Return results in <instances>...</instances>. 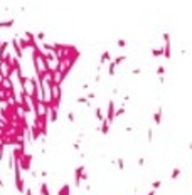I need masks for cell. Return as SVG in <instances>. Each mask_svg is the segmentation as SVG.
Segmentation results:
<instances>
[{"label": "cell", "mask_w": 192, "mask_h": 195, "mask_svg": "<svg viewBox=\"0 0 192 195\" xmlns=\"http://www.w3.org/2000/svg\"><path fill=\"white\" fill-rule=\"evenodd\" d=\"M19 165H20V170L29 172V170H31V165H32V155L31 153H24L22 158L19 160Z\"/></svg>", "instance_id": "cell-1"}, {"label": "cell", "mask_w": 192, "mask_h": 195, "mask_svg": "<svg viewBox=\"0 0 192 195\" xmlns=\"http://www.w3.org/2000/svg\"><path fill=\"white\" fill-rule=\"evenodd\" d=\"M115 109H116V104H115L113 99H110V103H108V113H106V116H104V119H106L110 124H113V121H115Z\"/></svg>", "instance_id": "cell-2"}, {"label": "cell", "mask_w": 192, "mask_h": 195, "mask_svg": "<svg viewBox=\"0 0 192 195\" xmlns=\"http://www.w3.org/2000/svg\"><path fill=\"white\" fill-rule=\"evenodd\" d=\"M84 172V165H79L78 168L74 170V185L79 187L81 185V173Z\"/></svg>", "instance_id": "cell-3"}, {"label": "cell", "mask_w": 192, "mask_h": 195, "mask_svg": "<svg viewBox=\"0 0 192 195\" xmlns=\"http://www.w3.org/2000/svg\"><path fill=\"white\" fill-rule=\"evenodd\" d=\"M24 153H26V146H15L12 151V156H14V160H20Z\"/></svg>", "instance_id": "cell-4"}, {"label": "cell", "mask_w": 192, "mask_h": 195, "mask_svg": "<svg viewBox=\"0 0 192 195\" xmlns=\"http://www.w3.org/2000/svg\"><path fill=\"white\" fill-rule=\"evenodd\" d=\"M110 128H111V124H110L106 119H103V121H101V126H99L98 131H101V135H108V133H110Z\"/></svg>", "instance_id": "cell-5"}, {"label": "cell", "mask_w": 192, "mask_h": 195, "mask_svg": "<svg viewBox=\"0 0 192 195\" xmlns=\"http://www.w3.org/2000/svg\"><path fill=\"white\" fill-rule=\"evenodd\" d=\"M57 195H71V185L69 183H64L61 187V190L57 192Z\"/></svg>", "instance_id": "cell-6"}, {"label": "cell", "mask_w": 192, "mask_h": 195, "mask_svg": "<svg viewBox=\"0 0 192 195\" xmlns=\"http://www.w3.org/2000/svg\"><path fill=\"white\" fill-rule=\"evenodd\" d=\"M153 121H155V124H160L162 123V108H158L155 111V114H153Z\"/></svg>", "instance_id": "cell-7"}, {"label": "cell", "mask_w": 192, "mask_h": 195, "mask_svg": "<svg viewBox=\"0 0 192 195\" xmlns=\"http://www.w3.org/2000/svg\"><path fill=\"white\" fill-rule=\"evenodd\" d=\"M94 116H96V119H98V121H103V119H104L103 109H101V108H96V109H94Z\"/></svg>", "instance_id": "cell-8"}, {"label": "cell", "mask_w": 192, "mask_h": 195, "mask_svg": "<svg viewBox=\"0 0 192 195\" xmlns=\"http://www.w3.org/2000/svg\"><path fill=\"white\" fill-rule=\"evenodd\" d=\"M41 195H51V190H49V185L44 182L41 183Z\"/></svg>", "instance_id": "cell-9"}, {"label": "cell", "mask_w": 192, "mask_h": 195, "mask_svg": "<svg viewBox=\"0 0 192 195\" xmlns=\"http://www.w3.org/2000/svg\"><path fill=\"white\" fill-rule=\"evenodd\" d=\"M108 74L110 76H115V74H116V64H115L113 61L110 62V66H108Z\"/></svg>", "instance_id": "cell-10"}, {"label": "cell", "mask_w": 192, "mask_h": 195, "mask_svg": "<svg viewBox=\"0 0 192 195\" xmlns=\"http://www.w3.org/2000/svg\"><path fill=\"white\" fill-rule=\"evenodd\" d=\"M108 61H110V51H104L103 56H101V59H99V62L104 64V62H108Z\"/></svg>", "instance_id": "cell-11"}, {"label": "cell", "mask_w": 192, "mask_h": 195, "mask_svg": "<svg viewBox=\"0 0 192 195\" xmlns=\"http://www.w3.org/2000/svg\"><path fill=\"white\" fill-rule=\"evenodd\" d=\"M76 101H78L79 104H86V106H89V99L86 96H79L78 99H76Z\"/></svg>", "instance_id": "cell-12"}, {"label": "cell", "mask_w": 192, "mask_h": 195, "mask_svg": "<svg viewBox=\"0 0 192 195\" xmlns=\"http://www.w3.org/2000/svg\"><path fill=\"white\" fill-rule=\"evenodd\" d=\"M179 175H180V168H177V167H175V168L172 170V175H170V178H172V180H175L177 177H179Z\"/></svg>", "instance_id": "cell-13"}, {"label": "cell", "mask_w": 192, "mask_h": 195, "mask_svg": "<svg viewBox=\"0 0 192 195\" xmlns=\"http://www.w3.org/2000/svg\"><path fill=\"white\" fill-rule=\"evenodd\" d=\"M123 114H125V106H123V108L115 109V118H120V116H123Z\"/></svg>", "instance_id": "cell-14"}, {"label": "cell", "mask_w": 192, "mask_h": 195, "mask_svg": "<svg viewBox=\"0 0 192 195\" xmlns=\"http://www.w3.org/2000/svg\"><path fill=\"white\" fill-rule=\"evenodd\" d=\"M152 56H155V57L164 56V49H153V51H152Z\"/></svg>", "instance_id": "cell-15"}, {"label": "cell", "mask_w": 192, "mask_h": 195, "mask_svg": "<svg viewBox=\"0 0 192 195\" xmlns=\"http://www.w3.org/2000/svg\"><path fill=\"white\" fill-rule=\"evenodd\" d=\"M125 59H126V57H125V56H118V57H116V59H115V64H116V66H120V64H121V62H123L125 61Z\"/></svg>", "instance_id": "cell-16"}, {"label": "cell", "mask_w": 192, "mask_h": 195, "mask_svg": "<svg viewBox=\"0 0 192 195\" xmlns=\"http://www.w3.org/2000/svg\"><path fill=\"white\" fill-rule=\"evenodd\" d=\"M160 185H162V182H160V180H155V182L152 183V190H157V188H160Z\"/></svg>", "instance_id": "cell-17"}, {"label": "cell", "mask_w": 192, "mask_h": 195, "mask_svg": "<svg viewBox=\"0 0 192 195\" xmlns=\"http://www.w3.org/2000/svg\"><path fill=\"white\" fill-rule=\"evenodd\" d=\"M157 74H158V76H164V74H165V67L158 66V67H157Z\"/></svg>", "instance_id": "cell-18"}, {"label": "cell", "mask_w": 192, "mask_h": 195, "mask_svg": "<svg viewBox=\"0 0 192 195\" xmlns=\"http://www.w3.org/2000/svg\"><path fill=\"white\" fill-rule=\"evenodd\" d=\"M116 165H118V168H120V170H123V168H125V162H123V158H118Z\"/></svg>", "instance_id": "cell-19"}, {"label": "cell", "mask_w": 192, "mask_h": 195, "mask_svg": "<svg viewBox=\"0 0 192 195\" xmlns=\"http://www.w3.org/2000/svg\"><path fill=\"white\" fill-rule=\"evenodd\" d=\"M4 148H5V145H4L2 141H0V162L4 160Z\"/></svg>", "instance_id": "cell-20"}, {"label": "cell", "mask_w": 192, "mask_h": 195, "mask_svg": "<svg viewBox=\"0 0 192 195\" xmlns=\"http://www.w3.org/2000/svg\"><path fill=\"white\" fill-rule=\"evenodd\" d=\"M66 118H68V121H71V123H73L74 119H76V118H74V113H73V111H69V113H68V116H66Z\"/></svg>", "instance_id": "cell-21"}, {"label": "cell", "mask_w": 192, "mask_h": 195, "mask_svg": "<svg viewBox=\"0 0 192 195\" xmlns=\"http://www.w3.org/2000/svg\"><path fill=\"white\" fill-rule=\"evenodd\" d=\"M125 46H126V41L120 39V41H118V47H125Z\"/></svg>", "instance_id": "cell-22"}, {"label": "cell", "mask_w": 192, "mask_h": 195, "mask_svg": "<svg viewBox=\"0 0 192 195\" xmlns=\"http://www.w3.org/2000/svg\"><path fill=\"white\" fill-rule=\"evenodd\" d=\"M152 136H153V133H152V128L148 130V135H147V138H148V141H152Z\"/></svg>", "instance_id": "cell-23"}, {"label": "cell", "mask_w": 192, "mask_h": 195, "mask_svg": "<svg viewBox=\"0 0 192 195\" xmlns=\"http://www.w3.org/2000/svg\"><path fill=\"white\" fill-rule=\"evenodd\" d=\"M73 148H74V150H79V148H81V143H79V141H76V143L73 145Z\"/></svg>", "instance_id": "cell-24"}, {"label": "cell", "mask_w": 192, "mask_h": 195, "mask_svg": "<svg viewBox=\"0 0 192 195\" xmlns=\"http://www.w3.org/2000/svg\"><path fill=\"white\" fill-rule=\"evenodd\" d=\"M86 98H88V99H93V98H96V92H89Z\"/></svg>", "instance_id": "cell-25"}, {"label": "cell", "mask_w": 192, "mask_h": 195, "mask_svg": "<svg viewBox=\"0 0 192 195\" xmlns=\"http://www.w3.org/2000/svg\"><path fill=\"white\" fill-rule=\"evenodd\" d=\"M145 165V160L143 158H138V167H143Z\"/></svg>", "instance_id": "cell-26"}, {"label": "cell", "mask_w": 192, "mask_h": 195, "mask_svg": "<svg viewBox=\"0 0 192 195\" xmlns=\"http://www.w3.org/2000/svg\"><path fill=\"white\" fill-rule=\"evenodd\" d=\"M24 195H32V190L31 188H26V190H24Z\"/></svg>", "instance_id": "cell-27"}, {"label": "cell", "mask_w": 192, "mask_h": 195, "mask_svg": "<svg viewBox=\"0 0 192 195\" xmlns=\"http://www.w3.org/2000/svg\"><path fill=\"white\" fill-rule=\"evenodd\" d=\"M81 89H88V82H83V84H81Z\"/></svg>", "instance_id": "cell-28"}, {"label": "cell", "mask_w": 192, "mask_h": 195, "mask_svg": "<svg viewBox=\"0 0 192 195\" xmlns=\"http://www.w3.org/2000/svg\"><path fill=\"white\" fill-rule=\"evenodd\" d=\"M37 39H39V41H44V34H42V32H41V34L37 36Z\"/></svg>", "instance_id": "cell-29"}, {"label": "cell", "mask_w": 192, "mask_h": 195, "mask_svg": "<svg viewBox=\"0 0 192 195\" xmlns=\"http://www.w3.org/2000/svg\"><path fill=\"white\" fill-rule=\"evenodd\" d=\"M147 195H155V190H150V192H148Z\"/></svg>", "instance_id": "cell-30"}, {"label": "cell", "mask_w": 192, "mask_h": 195, "mask_svg": "<svg viewBox=\"0 0 192 195\" xmlns=\"http://www.w3.org/2000/svg\"><path fill=\"white\" fill-rule=\"evenodd\" d=\"M0 188H4V180L0 178Z\"/></svg>", "instance_id": "cell-31"}]
</instances>
